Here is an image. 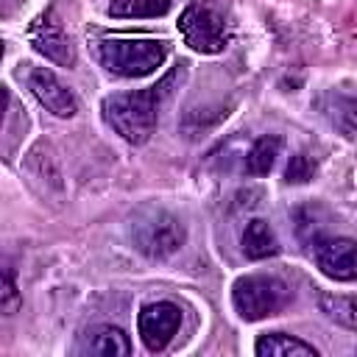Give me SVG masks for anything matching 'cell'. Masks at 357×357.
<instances>
[{
    "label": "cell",
    "mask_w": 357,
    "mask_h": 357,
    "mask_svg": "<svg viewBox=\"0 0 357 357\" xmlns=\"http://www.w3.org/2000/svg\"><path fill=\"white\" fill-rule=\"evenodd\" d=\"M100 64L123 78H139L162 67L167 59V42L162 39H103L100 42Z\"/></svg>",
    "instance_id": "3"
},
{
    "label": "cell",
    "mask_w": 357,
    "mask_h": 357,
    "mask_svg": "<svg viewBox=\"0 0 357 357\" xmlns=\"http://www.w3.org/2000/svg\"><path fill=\"white\" fill-rule=\"evenodd\" d=\"M184 78H187V61H178L153 86L134 89V92H120V95H109L103 100V120L126 142H131V145L148 142L151 134L156 131L162 106L184 84Z\"/></svg>",
    "instance_id": "1"
},
{
    "label": "cell",
    "mask_w": 357,
    "mask_h": 357,
    "mask_svg": "<svg viewBox=\"0 0 357 357\" xmlns=\"http://www.w3.org/2000/svg\"><path fill=\"white\" fill-rule=\"evenodd\" d=\"M25 86L31 89V95L56 117H73L78 112L75 95L70 92V86H64L59 81V75L47 67H31L25 70Z\"/></svg>",
    "instance_id": "7"
},
{
    "label": "cell",
    "mask_w": 357,
    "mask_h": 357,
    "mask_svg": "<svg viewBox=\"0 0 357 357\" xmlns=\"http://www.w3.org/2000/svg\"><path fill=\"white\" fill-rule=\"evenodd\" d=\"M318 307L321 312L346 326V329H354L357 332V296H343V293H321L318 296Z\"/></svg>",
    "instance_id": "14"
},
{
    "label": "cell",
    "mask_w": 357,
    "mask_h": 357,
    "mask_svg": "<svg viewBox=\"0 0 357 357\" xmlns=\"http://www.w3.org/2000/svg\"><path fill=\"white\" fill-rule=\"evenodd\" d=\"M240 243H243V254L248 259H268V257L279 254V240H276L273 229L268 226V220H262V218H254L245 223Z\"/></svg>",
    "instance_id": "11"
},
{
    "label": "cell",
    "mask_w": 357,
    "mask_h": 357,
    "mask_svg": "<svg viewBox=\"0 0 357 357\" xmlns=\"http://www.w3.org/2000/svg\"><path fill=\"white\" fill-rule=\"evenodd\" d=\"M78 351L92 354V357H128L131 354V340L120 326L98 324V326L86 329Z\"/></svg>",
    "instance_id": "10"
},
{
    "label": "cell",
    "mask_w": 357,
    "mask_h": 357,
    "mask_svg": "<svg viewBox=\"0 0 357 357\" xmlns=\"http://www.w3.org/2000/svg\"><path fill=\"white\" fill-rule=\"evenodd\" d=\"M178 31H181V39L184 45H190L192 50L198 53H223L226 42H229V33H226V22L206 6L201 3H190L181 17H178Z\"/></svg>",
    "instance_id": "5"
},
{
    "label": "cell",
    "mask_w": 357,
    "mask_h": 357,
    "mask_svg": "<svg viewBox=\"0 0 357 357\" xmlns=\"http://www.w3.org/2000/svg\"><path fill=\"white\" fill-rule=\"evenodd\" d=\"M181 326V310L173 301H151L137 315V332L148 351H162Z\"/></svg>",
    "instance_id": "6"
},
{
    "label": "cell",
    "mask_w": 357,
    "mask_h": 357,
    "mask_svg": "<svg viewBox=\"0 0 357 357\" xmlns=\"http://www.w3.org/2000/svg\"><path fill=\"white\" fill-rule=\"evenodd\" d=\"M31 45L36 53H42L45 59H50L59 67H73L75 64V47L70 42V36L64 33V28L50 17H39L31 25Z\"/></svg>",
    "instance_id": "9"
},
{
    "label": "cell",
    "mask_w": 357,
    "mask_h": 357,
    "mask_svg": "<svg viewBox=\"0 0 357 357\" xmlns=\"http://www.w3.org/2000/svg\"><path fill=\"white\" fill-rule=\"evenodd\" d=\"M173 0H112L109 14L117 20H139V17H162L167 14Z\"/></svg>",
    "instance_id": "16"
},
{
    "label": "cell",
    "mask_w": 357,
    "mask_h": 357,
    "mask_svg": "<svg viewBox=\"0 0 357 357\" xmlns=\"http://www.w3.org/2000/svg\"><path fill=\"white\" fill-rule=\"evenodd\" d=\"M184 223L159 206H145L131 220V243L148 259H165L176 254L184 245Z\"/></svg>",
    "instance_id": "2"
},
{
    "label": "cell",
    "mask_w": 357,
    "mask_h": 357,
    "mask_svg": "<svg viewBox=\"0 0 357 357\" xmlns=\"http://www.w3.org/2000/svg\"><path fill=\"white\" fill-rule=\"evenodd\" d=\"M279 151H282V137H276V134L259 137V139L251 145L248 156H245V170H248L251 176H268L271 167L276 165Z\"/></svg>",
    "instance_id": "15"
},
{
    "label": "cell",
    "mask_w": 357,
    "mask_h": 357,
    "mask_svg": "<svg viewBox=\"0 0 357 357\" xmlns=\"http://www.w3.org/2000/svg\"><path fill=\"white\" fill-rule=\"evenodd\" d=\"M20 304H22V296L17 290L14 273H11V268H6L3 271V282H0V310H3V315H11V312L20 310Z\"/></svg>",
    "instance_id": "18"
},
{
    "label": "cell",
    "mask_w": 357,
    "mask_h": 357,
    "mask_svg": "<svg viewBox=\"0 0 357 357\" xmlns=\"http://www.w3.org/2000/svg\"><path fill=\"white\" fill-rule=\"evenodd\" d=\"M332 128H337L346 139L357 137V98L351 95H326L321 103Z\"/></svg>",
    "instance_id": "13"
},
{
    "label": "cell",
    "mask_w": 357,
    "mask_h": 357,
    "mask_svg": "<svg viewBox=\"0 0 357 357\" xmlns=\"http://www.w3.org/2000/svg\"><path fill=\"white\" fill-rule=\"evenodd\" d=\"M290 301V287L265 273L240 276L231 287V304L243 321H262L268 315H276Z\"/></svg>",
    "instance_id": "4"
},
{
    "label": "cell",
    "mask_w": 357,
    "mask_h": 357,
    "mask_svg": "<svg viewBox=\"0 0 357 357\" xmlns=\"http://www.w3.org/2000/svg\"><path fill=\"white\" fill-rule=\"evenodd\" d=\"M312 176H315V159L304 151L293 153L287 162V170H284V181L287 184H307Z\"/></svg>",
    "instance_id": "17"
},
{
    "label": "cell",
    "mask_w": 357,
    "mask_h": 357,
    "mask_svg": "<svg viewBox=\"0 0 357 357\" xmlns=\"http://www.w3.org/2000/svg\"><path fill=\"white\" fill-rule=\"evenodd\" d=\"M315 262L324 276L335 282L357 279V240L351 237H329L315 245Z\"/></svg>",
    "instance_id": "8"
},
{
    "label": "cell",
    "mask_w": 357,
    "mask_h": 357,
    "mask_svg": "<svg viewBox=\"0 0 357 357\" xmlns=\"http://www.w3.org/2000/svg\"><path fill=\"white\" fill-rule=\"evenodd\" d=\"M254 351L259 357H318V349L312 343H304L298 337H290L284 332H268L257 340Z\"/></svg>",
    "instance_id": "12"
}]
</instances>
